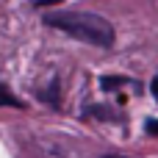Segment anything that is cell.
Listing matches in <instances>:
<instances>
[{
	"label": "cell",
	"instance_id": "6da1fadb",
	"mask_svg": "<svg viewBox=\"0 0 158 158\" xmlns=\"http://www.w3.org/2000/svg\"><path fill=\"white\" fill-rule=\"evenodd\" d=\"M44 22L92 47L108 50L114 44V25L94 11H56V14H47Z\"/></svg>",
	"mask_w": 158,
	"mask_h": 158
},
{
	"label": "cell",
	"instance_id": "7a4b0ae2",
	"mask_svg": "<svg viewBox=\"0 0 158 158\" xmlns=\"http://www.w3.org/2000/svg\"><path fill=\"white\" fill-rule=\"evenodd\" d=\"M0 108H25V103L17 94H11V89L6 83H0Z\"/></svg>",
	"mask_w": 158,
	"mask_h": 158
},
{
	"label": "cell",
	"instance_id": "3957f363",
	"mask_svg": "<svg viewBox=\"0 0 158 158\" xmlns=\"http://www.w3.org/2000/svg\"><path fill=\"white\" fill-rule=\"evenodd\" d=\"M36 94H39V97H42L44 103H50V106H58V81L53 78V81H50V86H44V89H39Z\"/></svg>",
	"mask_w": 158,
	"mask_h": 158
},
{
	"label": "cell",
	"instance_id": "277c9868",
	"mask_svg": "<svg viewBox=\"0 0 158 158\" xmlns=\"http://www.w3.org/2000/svg\"><path fill=\"white\" fill-rule=\"evenodd\" d=\"M125 83H133L131 78H111V75H106L103 81H100V86L106 89V92H114V86H125Z\"/></svg>",
	"mask_w": 158,
	"mask_h": 158
},
{
	"label": "cell",
	"instance_id": "5b68a950",
	"mask_svg": "<svg viewBox=\"0 0 158 158\" xmlns=\"http://www.w3.org/2000/svg\"><path fill=\"white\" fill-rule=\"evenodd\" d=\"M144 131H147V133H153V136H158V119L150 117V119L144 122Z\"/></svg>",
	"mask_w": 158,
	"mask_h": 158
},
{
	"label": "cell",
	"instance_id": "8992f818",
	"mask_svg": "<svg viewBox=\"0 0 158 158\" xmlns=\"http://www.w3.org/2000/svg\"><path fill=\"white\" fill-rule=\"evenodd\" d=\"M56 3H61V0H36V6H56Z\"/></svg>",
	"mask_w": 158,
	"mask_h": 158
},
{
	"label": "cell",
	"instance_id": "52a82bcc",
	"mask_svg": "<svg viewBox=\"0 0 158 158\" xmlns=\"http://www.w3.org/2000/svg\"><path fill=\"white\" fill-rule=\"evenodd\" d=\"M153 94H156V100H158V75L153 78Z\"/></svg>",
	"mask_w": 158,
	"mask_h": 158
},
{
	"label": "cell",
	"instance_id": "ba28073f",
	"mask_svg": "<svg viewBox=\"0 0 158 158\" xmlns=\"http://www.w3.org/2000/svg\"><path fill=\"white\" fill-rule=\"evenodd\" d=\"M103 158H128V156H103Z\"/></svg>",
	"mask_w": 158,
	"mask_h": 158
}]
</instances>
